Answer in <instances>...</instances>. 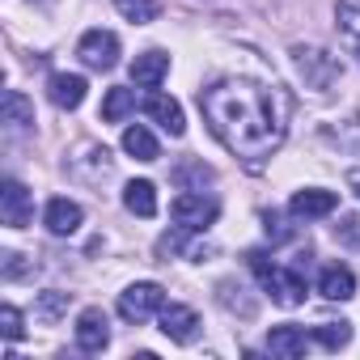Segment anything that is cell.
I'll list each match as a JSON object with an SVG mask.
<instances>
[{
	"label": "cell",
	"mask_w": 360,
	"mask_h": 360,
	"mask_svg": "<svg viewBox=\"0 0 360 360\" xmlns=\"http://www.w3.org/2000/svg\"><path fill=\"white\" fill-rule=\"evenodd\" d=\"M200 110H204L212 136L250 165L267 161L284 144L288 119H292L288 94L280 85H263L250 77H225V81L208 85L200 94Z\"/></svg>",
	"instance_id": "cell-1"
},
{
	"label": "cell",
	"mask_w": 360,
	"mask_h": 360,
	"mask_svg": "<svg viewBox=\"0 0 360 360\" xmlns=\"http://www.w3.org/2000/svg\"><path fill=\"white\" fill-rule=\"evenodd\" d=\"M246 259H250L255 276L263 280V288L271 292V301H276V305L292 309V305H301V301H305V276H301L297 267H280V263H271L263 250H250Z\"/></svg>",
	"instance_id": "cell-2"
},
{
	"label": "cell",
	"mask_w": 360,
	"mask_h": 360,
	"mask_svg": "<svg viewBox=\"0 0 360 360\" xmlns=\"http://www.w3.org/2000/svg\"><path fill=\"white\" fill-rule=\"evenodd\" d=\"M292 68L305 81V89H314V94H330L339 85V77H343V64L326 47H309V43L292 47Z\"/></svg>",
	"instance_id": "cell-3"
},
{
	"label": "cell",
	"mask_w": 360,
	"mask_h": 360,
	"mask_svg": "<svg viewBox=\"0 0 360 360\" xmlns=\"http://www.w3.org/2000/svg\"><path fill=\"white\" fill-rule=\"evenodd\" d=\"M64 165L72 169V178H81V183H89V187L106 183V178L115 174V157H110V148L98 144V140H81V144L68 153Z\"/></svg>",
	"instance_id": "cell-4"
},
{
	"label": "cell",
	"mask_w": 360,
	"mask_h": 360,
	"mask_svg": "<svg viewBox=\"0 0 360 360\" xmlns=\"http://www.w3.org/2000/svg\"><path fill=\"white\" fill-rule=\"evenodd\" d=\"M161 305H165V288L153 284V280L127 284V288L119 292V318L131 322V326H140V322H148L153 314H161Z\"/></svg>",
	"instance_id": "cell-5"
},
{
	"label": "cell",
	"mask_w": 360,
	"mask_h": 360,
	"mask_svg": "<svg viewBox=\"0 0 360 360\" xmlns=\"http://www.w3.org/2000/svg\"><path fill=\"white\" fill-rule=\"evenodd\" d=\"M217 212H221V204H217L212 195H204V191H183V195L169 204L174 225H183V229H191V233H204V229L217 221Z\"/></svg>",
	"instance_id": "cell-6"
},
{
	"label": "cell",
	"mask_w": 360,
	"mask_h": 360,
	"mask_svg": "<svg viewBox=\"0 0 360 360\" xmlns=\"http://www.w3.org/2000/svg\"><path fill=\"white\" fill-rule=\"evenodd\" d=\"M77 56L94 72H110L119 64V34L115 30H85L81 43H77Z\"/></svg>",
	"instance_id": "cell-7"
},
{
	"label": "cell",
	"mask_w": 360,
	"mask_h": 360,
	"mask_svg": "<svg viewBox=\"0 0 360 360\" xmlns=\"http://www.w3.org/2000/svg\"><path fill=\"white\" fill-rule=\"evenodd\" d=\"M0 221L9 229H26L34 221V195L18 183V178H5V187H0Z\"/></svg>",
	"instance_id": "cell-8"
},
{
	"label": "cell",
	"mask_w": 360,
	"mask_h": 360,
	"mask_svg": "<svg viewBox=\"0 0 360 360\" xmlns=\"http://www.w3.org/2000/svg\"><path fill=\"white\" fill-rule=\"evenodd\" d=\"M157 326L169 343H191L200 335V314L191 305H178V301H165L161 314H157Z\"/></svg>",
	"instance_id": "cell-9"
},
{
	"label": "cell",
	"mask_w": 360,
	"mask_h": 360,
	"mask_svg": "<svg viewBox=\"0 0 360 360\" xmlns=\"http://www.w3.org/2000/svg\"><path fill=\"white\" fill-rule=\"evenodd\" d=\"M106 343H110V318L98 305L81 309V318H77V347L81 352H106Z\"/></svg>",
	"instance_id": "cell-10"
},
{
	"label": "cell",
	"mask_w": 360,
	"mask_h": 360,
	"mask_svg": "<svg viewBox=\"0 0 360 360\" xmlns=\"http://www.w3.org/2000/svg\"><path fill=\"white\" fill-rule=\"evenodd\" d=\"M335 208H339V195H335V191H322V187H305V191H297L292 204H288V212H292L297 221H318V217H330Z\"/></svg>",
	"instance_id": "cell-11"
},
{
	"label": "cell",
	"mask_w": 360,
	"mask_h": 360,
	"mask_svg": "<svg viewBox=\"0 0 360 360\" xmlns=\"http://www.w3.org/2000/svg\"><path fill=\"white\" fill-rule=\"evenodd\" d=\"M144 115H148L153 123H161V131H169V136H183V131H187L183 106H178L169 94H148V98H144Z\"/></svg>",
	"instance_id": "cell-12"
},
{
	"label": "cell",
	"mask_w": 360,
	"mask_h": 360,
	"mask_svg": "<svg viewBox=\"0 0 360 360\" xmlns=\"http://www.w3.org/2000/svg\"><path fill=\"white\" fill-rule=\"evenodd\" d=\"M81 221H85L81 204H77V200H64V195H56V200L47 204V212H43V225H47L56 238H68V233H77V229H81Z\"/></svg>",
	"instance_id": "cell-13"
},
{
	"label": "cell",
	"mask_w": 360,
	"mask_h": 360,
	"mask_svg": "<svg viewBox=\"0 0 360 360\" xmlns=\"http://www.w3.org/2000/svg\"><path fill=\"white\" fill-rule=\"evenodd\" d=\"M85 77L81 72H56L51 81H47V94H51V102L60 106V110H77L81 102H85Z\"/></svg>",
	"instance_id": "cell-14"
},
{
	"label": "cell",
	"mask_w": 360,
	"mask_h": 360,
	"mask_svg": "<svg viewBox=\"0 0 360 360\" xmlns=\"http://www.w3.org/2000/svg\"><path fill=\"white\" fill-rule=\"evenodd\" d=\"M318 292H322L326 301H352V297H356V276H352V267H343V263L322 267V271H318Z\"/></svg>",
	"instance_id": "cell-15"
},
{
	"label": "cell",
	"mask_w": 360,
	"mask_h": 360,
	"mask_svg": "<svg viewBox=\"0 0 360 360\" xmlns=\"http://www.w3.org/2000/svg\"><path fill=\"white\" fill-rule=\"evenodd\" d=\"M165 72H169V56L165 51H140L131 60V81L144 85V89H157L165 81Z\"/></svg>",
	"instance_id": "cell-16"
},
{
	"label": "cell",
	"mask_w": 360,
	"mask_h": 360,
	"mask_svg": "<svg viewBox=\"0 0 360 360\" xmlns=\"http://www.w3.org/2000/svg\"><path fill=\"white\" fill-rule=\"evenodd\" d=\"M309 339H314V335H305V330H297V326H276V330L267 335V352H271V356H284V360H297V356H305Z\"/></svg>",
	"instance_id": "cell-17"
},
{
	"label": "cell",
	"mask_w": 360,
	"mask_h": 360,
	"mask_svg": "<svg viewBox=\"0 0 360 360\" xmlns=\"http://www.w3.org/2000/svg\"><path fill=\"white\" fill-rule=\"evenodd\" d=\"M123 208L131 217H157V187L144 183V178H136V183L123 187Z\"/></svg>",
	"instance_id": "cell-18"
},
{
	"label": "cell",
	"mask_w": 360,
	"mask_h": 360,
	"mask_svg": "<svg viewBox=\"0 0 360 360\" xmlns=\"http://www.w3.org/2000/svg\"><path fill=\"white\" fill-rule=\"evenodd\" d=\"M123 153L127 157H136V161H157L161 157V144H157V136L148 131V127H127L123 131Z\"/></svg>",
	"instance_id": "cell-19"
},
{
	"label": "cell",
	"mask_w": 360,
	"mask_h": 360,
	"mask_svg": "<svg viewBox=\"0 0 360 360\" xmlns=\"http://www.w3.org/2000/svg\"><path fill=\"white\" fill-rule=\"evenodd\" d=\"M5 123H9L13 131L34 127V102H30L22 89H9V94H5Z\"/></svg>",
	"instance_id": "cell-20"
},
{
	"label": "cell",
	"mask_w": 360,
	"mask_h": 360,
	"mask_svg": "<svg viewBox=\"0 0 360 360\" xmlns=\"http://www.w3.org/2000/svg\"><path fill=\"white\" fill-rule=\"evenodd\" d=\"M131 110H136V94L131 89H123V85L119 89H106V98H102V119L106 123H123Z\"/></svg>",
	"instance_id": "cell-21"
},
{
	"label": "cell",
	"mask_w": 360,
	"mask_h": 360,
	"mask_svg": "<svg viewBox=\"0 0 360 360\" xmlns=\"http://www.w3.org/2000/svg\"><path fill=\"white\" fill-rule=\"evenodd\" d=\"M309 335H314V343H322L326 352H339V347L352 343V322H322V326H314Z\"/></svg>",
	"instance_id": "cell-22"
},
{
	"label": "cell",
	"mask_w": 360,
	"mask_h": 360,
	"mask_svg": "<svg viewBox=\"0 0 360 360\" xmlns=\"http://www.w3.org/2000/svg\"><path fill=\"white\" fill-rule=\"evenodd\" d=\"M68 305H72V292H56V288H51V292H43V297H39L34 318L51 326V322H60V314H68Z\"/></svg>",
	"instance_id": "cell-23"
},
{
	"label": "cell",
	"mask_w": 360,
	"mask_h": 360,
	"mask_svg": "<svg viewBox=\"0 0 360 360\" xmlns=\"http://www.w3.org/2000/svg\"><path fill=\"white\" fill-rule=\"evenodd\" d=\"M115 9H119L131 26H148V22H157V13H161L157 0H115Z\"/></svg>",
	"instance_id": "cell-24"
},
{
	"label": "cell",
	"mask_w": 360,
	"mask_h": 360,
	"mask_svg": "<svg viewBox=\"0 0 360 360\" xmlns=\"http://www.w3.org/2000/svg\"><path fill=\"white\" fill-rule=\"evenodd\" d=\"M326 140H335V144L347 148V153H360V115L343 119L339 127H326Z\"/></svg>",
	"instance_id": "cell-25"
},
{
	"label": "cell",
	"mask_w": 360,
	"mask_h": 360,
	"mask_svg": "<svg viewBox=\"0 0 360 360\" xmlns=\"http://www.w3.org/2000/svg\"><path fill=\"white\" fill-rule=\"evenodd\" d=\"M0 335H5L9 343H18V339L26 335V318H22V309H13V305H0Z\"/></svg>",
	"instance_id": "cell-26"
},
{
	"label": "cell",
	"mask_w": 360,
	"mask_h": 360,
	"mask_svg": "<svg viewBox=\"0 0 360 360\" xmlns=\"http://www.w3.org/2000/svg\"><path fill=\"white\" fill-rule=\"evenodd\" d=\"M335 18H339L343 34L360 43V5H356V0H339V9H335Z\"/></svg>",
	"instance_id": "cell-27"
},
{
	"label": "cell",
	"mask_w": 360,
	"mask_h": 360,
	"mask_svg": "<svg viewBox=\"0 0 360 360\" xmlns=\"http://www.w3.org/2000/svg\"><path fill=\"white\" fill-rule=\"evenodd\" d=\"M26 255H13V250H5V276L9 280H18V276H26V271H34V263H22Z\"/></svg>",
	"instance_id": "cell-28"
},
{
	"label": "cell",
	"mask_w": 360,
	"mask_h": 360,
	"mask_svg": "<svg viewBox=\"0 0 360 360\" xmlns=\"http://www.w3.org/2000/svg\"><path fill=\"white\" fill-rule=\"evenodd\" d=\"M352 187H356V195H360V174H352Z\"/></svg>",
	"instance_id": "cell-29"
},
{
	"label": "cell",
	"mask_w": 360,
	"mask_h": 360,
	"mask_svg": "<svg viewBox=\"0 0 360 360\" xmlns=\"http://www.w3.org/2000/svg\"><path fill=\"white\" fill-rule=\"evenodd\" d=\"M356 5H360V0H356Z\"/></svg>",
	"instance_id": "cell-30"
}]
</instances>
